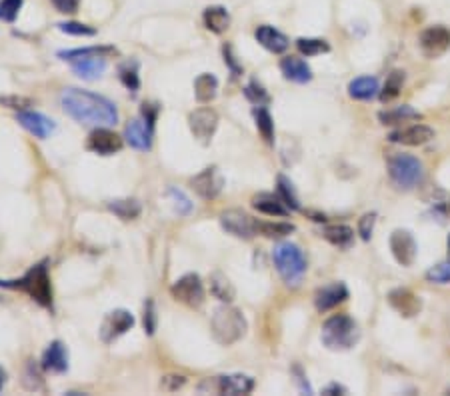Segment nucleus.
I'll list each match as a JSON object with an SVG mask.
<instances>
[{
    "mask_svg": "<svg viewBox=\"0 0 450 396\" xmlns=\"http://www.w3.org/2000/svg\"><path fill=\"white\" fill-rule=\"evenodd\" d=\"M63 110L80 124L88 127H112L118 122V110L114 102L108 98L80 90V88H66L60 95Z\"/></svg>",
    "mask_w": 450,
    "mask_h": 396,
    "instance_id": "obj_1",
    "label": "nucleus"
},
{
    "mask_svg": "<svg viewBox=\"0 0 450 396\" xmlns=\"http://www.w3.org/2000/svg\"><path fill=\"white\" fill-rule=\"evenodd\" d=\"M322 344L331 350H350L360 341V331L353 316L334 314L322 324Z\"/></svg>",
    "mask_w": 450,
    "mask_h": 396,
    "instance_id": "obj_2",
    "label": "nucleus"
},
{
    "mask_svg": "<svg viewBox=\"0 0 450 396\" xmlns=\"http://www.w3.org/2000/svg\"><path fill=\"white\" fill-rule=\"evenodd\" d=\"M0 287L24 290L33 300H36L41 306H53V287L46 262H41L33 267L21 280H0Z\"/></svg>",
    "mask_w": 450,
    "mask_h": 396,
    "instance_id": "obj_3",
    "label": "nucleus"
},
{
    "mask_svg": "<svg viewBox=\"0 0 450 396\" xmlns=\"http://www.w3.org/2000/svg\"><path fill=\"white\" fill-rule=\"evenodd\" d=\"M272 260L274 267L279 270V274L289 287H299L302 277L306 274V257L296 245L292 242H280L272 250Z\"/></svg>",
    "mask_w": 450,
    "mask_h": 396,
    "instance_id": "obj_4",
    "label": "nucleus"
},
{
    "mask_svg": "<svg viewBox=\"0 0 450 396\" xmlns=\"http://www.w3.org/2000/svg\"><path fill=\"white\" fill-rule=\"evenodd\" d=\"M388 176L400 191H412L424 181V164L407 152H395L388 156Z\"/></svg>",
    "mask_w": 450,
    "mask_h": 396,
    "instance_id": "obj_5",
    "label": "nucleus"
},
{
    "mask_svg": "<svg viewBox=\"0 0 450 396\" xmlns=\"http://www.w3.org/2000/svg\"><path fill=\"white\" fill-rule=\"evenodd\" d=\"M210 326H213V334H215L216 341L228 346V344L238 343L245 336L247 319L238 309L228 306V302H226L225 306H218L215 311Z\"/></svg>",
    "mask_w": 450,
    "mask_h": 396,
    "instance_id": "obj_6",
    "label": "nucleus"
},
{
    "mask_svg": "<svg viewBox=\"0 0 450 396\" xmlns=\"http://www.w3.org/2000/svg\"><path fill=\"white\" fill-rule=\"evenodd\" d=\"M255 388V380L247 375H225L206 378L203 385L198 386L200 392H215V395H248Z\"/></svg>",
    "mask_w": 450,
    "mask_h": 396,
    "instance_id": "obj_7",
    "label": "nucleus"
},
{
    "mask_svg": "<svg viewBox=\"0 0 450 396\" xmlns=\"http://www.w3.org/2000/svg\"><path fill=\"white\" fill-rule=\"evenodd\" d=\"M220 225L228 235L236 236V238L250 240L252 236L258 235V220H255L252 216H248L242 210H236V208L220 215Z\"/></svg>",
    "mask_w": 450,
    "mask_h": 396,
    "instance_id": "obj_8",
    "label": "nucleus"
},
{
    "mask_svg": "<svg viewBox=\"0 0 450 396\" xmlns=\"http://www.w3.org/2000/svg\"><path fill=\"white\" fill-rule=\"evenodd\" d=\"M171 294L178 302H184L188 306H200L204 302V284L198 274H184L171 287Z\"/></svg>",
    "mask_w": 450,
    "mask_h": 396,
    "instance_id": "obj_9",
    "label": "nucleus"
},
{
    "mask_svg": "<svg viewBox=\"0 0 450 396\" xmlns=\"http://www.w3.org/2000/svg\"><path fill=\"white\" fill-rule=\"evenodd\" d=\"M418 44H420V50L429 58H439L450 48V31L442 24L429 26L420 33Z\"/></svg>",
    "mask_w": 450,
    "mask_h": 396,
    "instance_id": "obj_10",
    "label": "nucleus"
},
{
    "mask_svg": "<svg viewBox=\"0 0 450 396\" xmlns=\"http://www.w3.org/2000/svg\"><path fill=\"white\" fill-rule=\"evenodd\" d=\"M134 326V316L132 312L124 311V309H117V311L108 312L100 326V338L102 343H114L118 336L127 334Z\"/></svg>",
    "mask_w": 450,
    "mask_h": 396,
    "instance_id": "obj_11",
    "label": "nucleus"
},
{
    "mask_svg": "<svg viewBox=\"0 0 450 396\" xmlns=\"http://www.w3.org/2000/svg\"><path fill=\"white\" fill-rule=\"evenodd\" d=\"M390 252L400 267H412L417 260V240L410 230H402L398 228L390 235Z\"/></svg>",
    "mask_w": 450,
    "mask_h": 396,
    "instance_id": "obj_12",
    "label": "nucleus"
},
{
    "mask_svg": "<svg viewBox=\"0 0 450 396\" xmlns=\"http://www.w3.org/2000/svg\"><path fill=\"white\" fill-rule=\"evenodd\" d=\"M188 127L193 130L194 139H198L203 144H208L218 129V114L213 108H198L191 112Z\"/></svg>",
    "mask_w": 450,
    "mask_h": 396,
    "instance_id": "obj_13",
    "label": "nucleus"
},
{
    "mask_svg": "<svg viewBox=\"0 0 450 396\" xmlns=\"http://www.w3.org/2000/svg\"><path fill=\"white\" fill-rule=\"evenodd\" d=\"M122 144L124 142L114 130H110L108 127H97L88 137L86 149L100 156H110V154H117L118 150L122 149Z\"/></svg>",
    "mask_w": 450,
    "mask_h": 396,
    "instance_id": "obj_14",
    "label": "nucleus"
},
{
    "mask_svg": "<svg viewBox=\"0 0 450 396\" xmlns=\"http://www.w3.org/2000/svg\"><path fill=\"white\" fill-rule=\"evenodd\" d=\"M194 193L198 194V196H203L206 200H213L216 198L218 194L223 193V188H225V176L220 174V171L216 168V166H208V168H204L200 174H196L193 181Z\"/></svg>",
    "mask_w": 450,
    "mask_h": 396,
    "instance_id": "obj_15",
    "label": "nucleus"
},
{
    "mask_svg": "<svg viewBox=\"0 0 450 396\" xmlns=\"http://www.w3.org/2000/svg\"><path fill=\"white\" fill-rule=\"evenodd\" d=\"M434 139V130L427 124H412L407 129H398L388 134V140L395 144H405V146H422Z\"/></svg>",
    "mask_w": 450,
    "mask_h": 396,
    "instance_id": "obj_16",
    "label": "nucleus"
},
{
    "mask_svg": "<svg viewBox=\"0 0 450 396\" xmlns=\"http://www.w3.org/2000/svg\"><path fill=\"white\" fill-rule=\"evenodd\" d=\"M388 304L405 319H412V316H417L418 312L422 311V300L408 289L390 290L388 292Z\"/></svg>",
    "mask_w": 450,
    "mask_h": 396,
    "instance_id": "obj_17",
    "label": "nucleus"
},
{
    "mask_svg": "<svg viewBox=\"0 0 450 396\" xmlns=\"http://www.w3.org/2000/svg\"><path fill=\"white\" fill-rule=\"evenodd\" d=\"M152 132H154V127L150 124L146 118H134V120H130L127 124L124 139H127V142L132 149L150 150V146H152Z\"/></svg>",
    "mask_w": 450,
    "mask_h": 396,
    "instance_id": "obj_18",
    "label": "nucleus"
},
{
    "mask_svg": "<svg viewBox=\"0 0 450 396\" xmlns=\"http://www.w3.org/2000/svg\"><path fill=\"white\" fill-rule=\"evenodd\" d=\"M348 299V289L344 282H333V284H326L322 289L316 290L314 294V304H316V311L326 312L333 311L334 306H338L341 302Z\"/></svg>",
    "mask_w": 450,
    "mask_h": 396,
    "instance_id": "obj_19",
    "label": "nucleus"
},
{
    "mask_svg": "<svg viewBox=\"0 0 450 396\" xmlns=\"http://www.w3.org/2000/svg\"><path fill=\"white\" fill-rule=\"evenodd\" d=\"M16 120L21 122L22 129H26L36 139H48L54 132V122L48 117L34 110H21L16 114Z\"/></svg>",
    "mask_w": 450,
    "mask_h": 396,
    "instance_id": "obj_20",
    "label": "nucleus"
},
{
    "mask_svg": "<svg viewBox=\"0 0 450 396\" xmlns=\"http://www.w3.org/2000/svg\"><path fill=\"white\" fill-rule=\"evenodd\" d=\"M280 70L286 80L296 82V85H306L312 80V68L306 60H302L299 56H286L280 60Z\"/></svg>",
    "mask_w": 450,
    "mask_h": 396,
    "instance_id": "obj_21",
    "label": "nucleus"
},
{
    "mask_svg": "<svg viewBox=\"0 0 450 396\" xmlns=\"http://www.w3.org/2000/svg\"><path fill=\"white\" fill-rule=\"evenodd\" d=\"M43 368L50 373H66L68 370V350L60 341L48 344L43 354Z\"/></svg>",
    "mask_w": 450,
    "mask_h": 396,
    "instance_id": "obj_22",
    "label": "nucleus"
},
{
    "mask_svg": "<svg viewBox=\"0 0 450 396\" xmlns=\"http://www.w3.org/2000/svg\"><path fill=\"white\" fill-rule=\"evenodd\" d=\"M255 36H257V41L260 46H264L267 50H270V53H274V54L284 53L290 44L289 38H286V34H282L280 31H277V28L268 26V24L258 26Z\"/></svg>",
    "mask_w": 450,
    "mask_h": 396,
    "instance_id": "obj_23",
    "label": "nucleus"
},
{
    "mask_svg": "<svg viewBox=\"0 0 450 396\" xmlns=\"http://www.w3.org/2000/svg\"><path fill=\"white\" fill-rule=\"evenodd\" d=\"M73 70L76 76H80L82 80H98L107 70V60L105 56H86L73 60Z\"/></svg>",
    "mask_w": 450,
    "mask_h": 396,
    "instance_id": "obj_24",
    "label": "nucleus"
},
{
    "mask_svg": "<svg viewBox=\"0 0 450 396\" xmlns=\"http://www.w3.org/2000/svg\"><path fill=\"white\" fill-rule=\"evenodd\" d=\"M252 206L257 208L258 213L268 216H289L290 208L286 204L280 200V196L270 193H260L252 198Z\"/></svg>",
    "mask_w": 450,
    "mask_h": 396,
    "instance_id": "obj_25",
    "label": "nucleus"
},
{
    "mask_svg": "<svg viewBox=\"0 0 450 396\" xmlns=\"http://www.w3.org/2000/svg\"><path fill=\"white\" fill-rule=\"evenodd\" d=\"M380 92L375 76H358L348 85V97L354 100H373Z\"/></svg>",
    "mask_w": 450,
    "mask_h": 396,
    "instance_id": "obj_26",
    "label": "nucleus"
},
{
    "mask_svg": "<svg viewBox=\"0 0 450 396\" xmlns=\"http://www.w3.org/2000/svg\"><path fill=\"white\" fill-rule=\"evenodd\" d=\"M204 26L215 34H223L230 26V14L225 6H208L203 14Z\"/></svg>",
    "mask_w": 450,
    "mask_h": 396,
    "instance_id": "obj_27",
    "label": "nucleus"
},
{
    "mask_svg": "<svg viewBox=\"0 0 450 396\" xmlns=\"http://www.w3.org/2000/svg\"><path fill=\"white\" fill-rule=\"evenodd\" d=\"M418 118H422V114H420L418 110H414L412 107H408V105H402V107L378 112V120H380L385 127H397V124H402V122H407V120H418Z\"/></svg>",
    "mask_w": 450,
    "mask_h": 396,
    "instance_id": "obj_28",
    "label": "nucleus"
},
{
    "mask_svg": "<svg viewBox=\"0 0 450 396\" xmlns=\"http://www.w3.org/2000/svg\"><path fill=\"white\" fill-rule=\"evenodd\" d=\"M322 236H324L333 247L338 248H350L354 242V230L346 225L324 226Z\"/></svg>",
    "mask_w": 450,
    "mask_h": 396,
    "instance_id": "obj_29",
    "label": "nucleus"
},
{
    "mask_svg": "<svg viewBox=\"0 0 450 396\" xmlns=\"http://www.w3.org/2000/svg\"><path fill=\"white\" fill-rule=\"evenodd\" d=\"M216 92H218V80H216L215 75L203 73L200 76H196V80H194V97H196L198 102L215 100Z\"/></svg>",
    "mask_w": 450,
    "mask_h": 396,
    "instance_id": "obj_30",
    "label": "nucleus"
},
{
    "mask_svg": "<svg viewBox=\"0 0 450 396\" xmlns=\"http://www.w3.org/2000/svg\"><path fill=\"white\" fill-rule=\"evenodd\" d=\"M208 282H210V292H213V296H215V299H218L220 302H232V300H235L236 290L226 274H223V272H218V270H216V272L210 274Z\"/></svg>",
    "mask_w": 450,
    "mask_h": 396,
    "instance_id": "obj_31",
    "label": "nucleus"
},
{
    "mask_svg": "<svg viewBox=\"0 0 450 396\" xmlns=\"http://www.w3.org/2000/svg\"><path fill=\"white\" fill-rule=\"evenodd\" d=\"M108 208L122 220H134L136 216L140 215L142 206H140L139 200L134 198H117V200H110L108 203Z\"/></svg>",
    "mask_w": 450,
    "mask_h": 396,
    "instance_id": "obj_32",
    "label": "nucleus"
},
{
    "mask_svg": "<svg viewBox=\"0 0 450 396\" xmlns=\"http://www.w3.org/2000/svg\"><path fill=\"white\" fill-rule=\"evenodd\" d=\"M405 73L402 70H392L388 78H386L385 86H382V90L378 92V97L382 102H390V100H395V98L400 95V90H402V86H405Z\"/></svg>",
    "mask_w": 450,
    "mask_h": 396,
    "instance_id": "obj_33",
    "label": "nucleus"
},
{
    "mask_svg": "<svg viewBox=\"0 0 450 396\" xmlns=\"http://www.w3.org/2000/svg\"><path fill=\"white\" fill-rule=\"evenodd\" d=\"M107 54H117L112 46H86V48H75V50H60L58 56L63 60H78V58H86V56H107Z\"/></svg>",
    "mask_w": 450,
    "mask_h": 396,
    "instance_id": "obj_34",
    "label": "nucleus"
},
{
    "mask_svg": "<svg viewBox=\"0 0 450 396\" xmlns=\"http://www.w3.org/2000/svg\"><path fill=\"white\" fill-rule=\"evenodd\" d=\"M255 120H257V129L262 134V139L267 140L268 144H272L274 142V122H272V117H270L268 108H255Z\"/></svg>",
    "mask_w": 450,
    "mask_h": 396,
    "instance_id": "obj_35",
    "label": "nucleus"
},
{
    "mask_svg": "<svg viewBox=\"0 0 450 396\" xmlns=\"http://www.w3.org/2000/svg\"><path fill=\"white\" fill-rule=\"evenodd\" d=\"M296 48L302 56H318V54L331 53V44L322 38H299Z\"/></svg>",
    "mask_w": 450,
    "mask_h": 396,
    "instance_id": "obj_36",
    "label": "nucleus"
},
{
    "mask_svg": "<svg viewBox=\"0 0 450 396\" xmlns=\"http://www.w3.org/2000/svg\"><path fill=\"white\" fill-rule=\"evenodd\" d=\"M118 76H120V82L127 86L129 90L136 92L140 88V78H139V65L132 60V63H124L118 68Z\"/></svg>",
    "mask_w": 450,
    "mask_h": 396,
    "instance_id": "obj_37",
    "label": "nucleus"
},
{
    "mask_svg": "<svg viewBox=\"0 0 450 396\" xmlns=\"http://www.w3.org/2000/svg\"><path fill=\"white\" fill-rule=\"evenodd\" d=\"M279 196L280 200L286 204L290 210H299L300 208L299 196L294 193V186H292V182H290L284 174H280L279 176Z\"/></svg>",
    "mask_w": 450,
    "mask_h": 396,
    "instance_id": "obj_38",
    "label": "nucleus"
},
{
    "mask_svg": "<svg viewBox=\"0 0 450 396\" xmlns=\"http://www.w3.org/2000/svg\"><path fill=\"white\" fill-rule=\"evenodd\" d=\"M290 232H294V226L286 223H258V235L267 238H282Z\"/></svg>",
    "mask_w": 450,
    "mask_h": 396,
    "instance_id": "obj_39",
    "label": "nucleus"
},
{
    "mask_svg": "<svg viewBox=\"0 0 450 396\" xmlns=\"http://www.w3.org/2000/svg\"><path fill=\"white\" fill-rule=\"evenodd\" d=\"M427 280L432 284H450V258L446 262H439L427 272Z\"/></svg>",
    "mask_w": 450,
    "mask_h": 396,
    "instance_id": "obj_40",
    "label": "nucleus"
},
{
    "mask_svg": "<svg viewBox=\"0 0 450 396\" xmlns=\"http://www.w3.org/2000/svg\"><path fill=\"white\" fill-rule=\"evenodd\" d=\"M58 31H63L66 34H73V36H95L97 31L88 24H82V22H60L58 24Z\"/></svg>",
    "mask_w": 450,
    "mask_h": 396,
    "instance_id": "obj_41",
    "label": "nucleus"
},
{
    "mask_svg": "<svg viewBox=\"0 0 450 396\" xmlns=\"http://www.w3.org/2000/svg\"><path fill=\"white\" fill-rule=\"evenodd\" d=\"M168 196L172 198L174 208H176V213H178V215H188V213L193 210V203L188 200V196H186L183 191H178V188L171 186V188H168Z\"/></svg>",
    "mask_w": 450,
    "mask_h": 396,
    "instance_id": "obj_42",
    "label": "nucleus"
},
{
    "mask_svg": "<svg viewBox=\"0 0 450 396\" xmlns=\"http://www.w3.org/2000/svg\"><path fill=\"white\" fill-rule=\"evenodd\" d=\"M142 321H144V331H146V334L152 336L156 332V326H159V316H156L154 300L149 299L144 302V316H142Z\"/></svg>",
    "mask_w": 450,
    "mask_h": 396,
    "instance_id": "obj_43",
    "label": "nucleus"
},
{
    "mask_svg": "<svg viewBox=\"0 0 450 396\" xmlns=\"http://www.w3.org/2000/svg\"><path fill=\"white\" fill-rule=\"evenodd\" d=\"M22 9V0H0V21L14 22Z\"/></svg>",
    "mask_w": 450,
    "mask_h": 396,
    "instance_id": "obj_44",
    "label": "nucleus"
},
{
    "mask_svg": "<svg viewBox=\"0 0 450 396\" xmlns=\"http://www.w3.org/2000/svg\"><path fill=\"white\" fill-rule=\"evenodd\" d=\"M245 95H247V98L250 100V102H255L257 107H264L268 102V95H267V90L262 88V86L258 85L257 80H252L250 85L245 88Z\"/></svg>",
    "mask_w": 450,
    "mask_h": 396,
    "instance_id": "obj_45",
    "label": "nucleus"
},
{
    "mask_svg": "<svg viewBox=\"0 0 450 396\" xmlns=\"http://www.w3.org/2000/svg\"><path fill=\"white\" fill-rule=\"evenodd\" d=\"M375 225H376V213H366L360 220H358V235L360 238L368 242L370 240V236L375 232Z\"/></svg>",
    "mask_w": 450,
    "mask_h": 396,
    "instance_id": "obj_46",
    "label": "nucleus"
},
{
    "mask_svg": "<svg viewBox=\"0 0 450 396\" xmlns=\"http://www.w3.org/2000/svg\"><path fill=\"white\" fill-rule=\"evenodd\" d=\"M26 378H31V380H26V388H31V390H38V388H43V376L38 373V368L34 366V363H28L26 366Z\"/></svg>",
    "mask_w": 450,
    "mask_h": 396,
    "instance_id": "obj_47",
    "label": "nucleus"
},
{
    "mask_svg": "<svg viewBox=\"0 0 450 396\" xmlns=\"http://www.w3.org/2000/svg\"><path fill=\"white\" fill-rule=\"evenodd\" d=\"M186 385V378L184 376H176V375H168L162 378V390H166V392H174V390H178V388H183Z\"/></svg>",
    "mask_w": 450,
    "mask_h": 396,
    "instance_id": "obj_48",
    "label": "nucleus"
},
{
    "mask_svg": "<svg viewBox=\"0 0 450 396\" xmlns=\"http://www.w3.org/2000/svg\"><path fill=\"white\" fill-rule=\"evenodd\" d=\"M223 53H225V63L228 66H230L232 75H235V76L242 75V66L236 63V56H235V53H232V46H230V44H225Z\"/></svg>",
    "mask_w": 450,
    "mask_h": 396,
    "instance_id": "obj_49",
    "label": "nucleus"
},
{
    "mask_svg": "<svg viewBox=\"0 0 450 396\" xmlns=\"http://www.w3.org/2000/svg\"><path fill=\"white\" fill-rule=\"evenodd\" d=\"M50 2L54 4V9L63 14H75L80 4V0H50Z\"/></svg>",
    "mask_w": 450,
    "mask_h": 396,
    "instance_id": "obj_50",
    "label": "nucleus"
},
{
    "mask_svg": "<svg viewBox=\"0 0 450 396\" xmlns=\"http://www.w3.org/2000/svg\"><path fill=\"white\" fill-rule=\"evenodd\" d=\"M0 102H2V105H6V107L16 108V110H24L26 107H31V100H28V98H22V97L0 98Z\"/></svg>",
    "mask_w": 450,
    "mask_h": 396,
    "instance_id": "obj_51",
    "label": "nucleus"
},
{
    "mask_svg": "<svg viewBox=\"0 0 450 396\" xmlns=\"http://www.w3.org/2000/svg\"><path fill=\"white\" fill-rule=\"evenodd\" d=\"M294 373H296V382H299L300 390H302V392H306V395H312L311 385H309V380H306V378H304V375H302L300 366H294Z\"/></svg>",
    "mask_w": 450,
    "mask_h": 396,
    "instance_id": "obj_52",
    "label": "nucleus"
},
{
    "mask_svg": "<svg viewBox=\"0 0 450 396\" xmlns=\"http://www.w3.org/2000/svg\"><path fill=\"white\" fill-rule=\"evenodd\" d=\"M322 395H326V396L346 395V388H344L343 385H338V382H333V385H328L324 390H322Z\"/></svg>",
    "mask_w": 450,
    "mask_h": 396,
    "instance_id": "obj_53",
    "label": "nucleus"
},
{
    "mask_svg": "<svg viewBox=\"0 0 450 396\" xmlns=\"http://www.w3.org/2000/svg\"><path fill=\"white\" fill-rule=\"evenodd\" d=\"M439 213H442L444 216H450V198L449 200H444V203H439Z\"/></svg>",
    "mask_w": 450,
    "mask_h": 396,
    "instance_id": "obj_54",
    "label": "nucleus"
},
{
    "mask_svg": "<svg viewBox=\"0 0 450 396\" xmlns=\"http://www.w3.org/2000/svg\"><path fill=\"white\" fill-rule=\"evenodd\" d=\"M4 385H6V373H4V370L0 368V390L4 388Z\"/></svg>",
    "mask_w": 450,
    "mask_h": 396,
    "instance_id": "obj_55",
    "label": "nucleus"
},
{
    "mask_svg": "<svg viewBox=\"0 0 450 396\" xmlns=\"http://www.w3.org/2000/svg\"><path fill=\"white\" fill-rule=\"evenodd\" d=\"M446 250H449V258H450V235H449V238H446Z\"/></svg>",
    "mask_w": 450,
    "mask_h": 396,
    "instance_id": "obj_56",
    "label": "nucleus"
}]
</instances>
